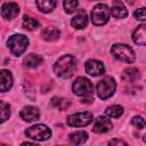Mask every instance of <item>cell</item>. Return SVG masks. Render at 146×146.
Listing matches in <instances>:
<instances>
[{
	"mask_svg": "<svg viewBox=\"0 0 146 146\" xmlns=\"http://www.w3.org/2000/svg\"><path fill=\"white\" fill-rule=\"evenodd\" d=\"M76 68V59L72 55H65L62 56L54 65V72L56 75L63 79L71 78Z\"/></svg>",
	"mask_w": 146,
	"mask_h": 146,
	"instance_id": "cell-1",
	"label": "cell"
},
{
	"mask_svg": "<svg viewBox=\"0 0 146 146\" xmlns=\"http://www.w3.org/2000/svg\"><path fill=\"white\" fill-rule=\"evenodd\" d=\"M72 90L76 96L83 98H92L94 86L92 83L84 76H79L72 84Z\"/></svg>",
	"mask_w": 146,
	"mask_h": 146,
	"instance_id": "cell-2",
	"label": "cell"
},
{
	"mask_svg": "<svg viewBox=\"0 0 146 146\" xmlns=\"http://www.w3.org/2000/svg\"><path fill=\"white\" fill-rule=\"evenodd\" d=\"M112 55L114 56V58H116L117 60L124 62V63H132L135 60V52L133 50L123 43H115L112 46L111 49Z\"/></svg>",
	"mask_w": 146,
	"mask_h": 146,
	"instance_id": "cell-3",
	"label": "cell"
},
{
	"mask_svg": "<svg viewBox=\"0 0 146 146\" xmlns=\"http://www.w3.org/2000/svg\"><path fill=\"white\" fill-rule=\"evenodd\" d=\"M7 44L13 55L19 56L26 50L27 44H29V39L23 34H14L9 36Z\"/></svg>",
	"mask_w": 146,
	"mask_h": 146,
	"instance_id": "cell-4",
	"label": "cell"
},
{
	"mask_svg": "<svg viewBox=\"0 0 146 146\" xmlns=\"http://www.w3.org/2000/svg\"><path fill=\"white\" fill-rule=\"evenodd\" d=\"M116 89V82L112 76H105L97 83V95L100 99H107L113 96Z\"/></svg>",
	"mask_w": 146,
	"mask_h": 146,
	"instance_id": "cell-5",
	"label": "cell"
},
{
	"mask_svg": "<svg viewBox=\"0 0 146 146\" xmlns=\"http://www.w3.org/2000/svg\"><path fill=\"white\" fill-rule=\"evenodd\" d=\"M110 8L105 3H99L91 10V22L95 25H104L110 19Z\"/></svg>",
	"mask_w": 146,
	"mask_h": 146,
	"instance_id": "cell-6",
	"label": "cell"
},
{
	"mask_svg": "<svg viewBox=\"0 0 146 146\" xmlns=\"http://www.w3.org/2000/svg\"><path fill=\"white\" fill-rule=\"evenodd\" d=\"M25 135L31 139L42 141V140L48 139L51 136V131L44 124H36V125H32L27 128L25 130Z\"/></svg>",
	"mask_w": 146,
	"mask_h": 146,
	"instance_id": "cell-7",
	"label": "cell"
},
{
	"mask_svg": "<svg viewBox=\"0 0 146 146\" xmlns=\"http://www.w3.org/2000/svg\"><path fill=\"white\" fill-rule=\"evenodd\" d=\"M92 121V114L90 112H81V113H75L70 116H67L66 122L70 127L74 128H80L88 125Z\"/></svg>",
	"mask_w": 146,
	"mask_h": 146,
	"instance_id": "cell-8",
	"label": "cell"
},
{
	"mask_svg": "<svg viewBox=\"0 0 146 146\" xmlns=\"http://www.w3.org/2000/svg\"><path fill=\"white\" fill-rule=\"evenodd\" d=\"M105 71V67H104V64L99 60H96V59H89L87 60L86 63V72L92 76H98V75H102Z\"/></svg>",
	"mask_w": 146,
	"mask_h": 146,
	"instance_id": "cell-9",
	"label": "cell"
},
{
	"mask_svg": "<svg viewBox=\"0 0 146 146\" xmlns=\"http://www.w3.org/2000/svg\"><path fill=\"white\" fill-rule=\"evenodd\" d=\"M19 13V7L15 2H6L1 7V15L6 19L15 18Z\"/></svg>",
	"mask_w": 146,
	"mask_h": 146,
	"instance_id": "cell-10",
	"label": "cell"
},
{
	"mask_svg": "<svg viewBox=\"0 0 146 146\" xmlns=\"http://www.w3.org/2000/svg\"><path fill=\"white\" fill-rule=\"evenodd\" d=\"M19 116L26 121V122H33L35 120H39L40 117V112L36 107L34 106H25L21 112H19Z\"/></svg>",
	"mask_w": 146,
	"mask_h": 146,
	"instance_id": "cell-11",
	"label": "cell"
},
{
	"mask_svg": "<svg viewBox=\"0 0 146 146\" xmlns=\"http://www.w3.org/2000/svg\"><path fill=\"white\" fill-rule=\"evenodd\" d=\"M112 122L110 121V119L105 117V116H98L95 121V124H94V128L92 130L97 133H104V132H107L112 129Z\"/></svg>",
	"mask_w": 146,
	"mask_h": 146,
	"instance_id": "cell-12",
	"label": "cell"
},
{
	"mask_svg": "<svg viewBox=\"0 0 146 146\" xmlns=\"http://www.w3.org/2000/svg\"><path fill=\"white\" fill-rule=\"evenodd\" d=\"M132 40L139 46H146V24L137 26L132 33Z\"/></svg>",
	"mask_w": 146,
	"mask_h": 146,
	"instance_id": "cell-13",
	"label": "cell"
},
{
	"mask_svg": "<svg viewBox=\"0 0 146 146\" xmlns=\"http://www.w3.org/2000/svg\"><path fill=\"white\" fill-rule=\"evenodd\" d=\"M111 13L115 18H124L128 16V10L120 0H113Z\"/></svg>",
	"mask_w": 146,
	"mask_h": 146,
	"instance_id": "cell-14",
	"label": "cell"
},
{
	"mask_svg": "<svg viewBox=\"0 0 146 146\" xmlns=\"http://www.w3.org/2000/svg\"><path fill=\"white\" fill-rule=\"evenodd\" d=\"M0 74H1L0 90H1V92H6L13 87V75L7 70H1Z\"/></svg>",
	"mask_w": 146,
	"mask_h": 146,
	"instance_id": "cell-15",
	"label": "cell"
},
{
	"mask_svg": "<svg viewBox=\"0 0 146 146\" xmlns=\"http://www.w3.org/2000/svg\"><path fill=\"white\" fill-rule=\"evenodd\" d=\"M71 24L73 27L78 29V30H81V29H84L87 25H88V17L86 15L84 11H80L79 14H76L72 21H71Z\"/></svg>",
	"mask_w": 146,
	"mask_h": 146,
	"instance_id": "cell-16",
	"label": "cell"
},
{
	"mask_svg": "<svg viewBox=\"0 0 146 146\" xmlns=\"http://www.w3.org/2000/svg\"><path fill=\"white\" fill-rule=\"evenodd\" d=\"M42 63V58L41 56L36 55V54H30L27 55L24 60H23V65L25 67H29V68H33V67H36L39 66L40 64Z\"/></svg>",
	"mask_w": 146,
	"mask_h": 146,
	"instance_id": "cell-17",
	"label": "cell"
},
{
	"mask_svg": "<svg viewBox=\"0 0 146 146\" xmlns=\"http://www.w3.org/2000/svg\"><path fill=\"white\" fill-rule=\"evenodd\" d=\"M36 6L42 13H50L55 9L57 5V0H35Z\"/></svg>",
	"mask_w": 146,
	"mask_h": 146,
	"instance_id": "cell-18",
	"label": "cell"
},
{
	"mask_svg": "<svg viewBox=\"0 0 146 146\" xmlns=\"http://www.w3.org/2000/svg\"><path fill=\"white\" fill-rule=\"evenodd\" d=\"M88 139V133L86 131H74L68 136V140L71 144L74 145H81Z\"/></svg>",
	"mask_w": 146,
	"mask_h": 146,
	"instance_id": "cell-19",
	"label": "cell"
},
{
	"mask_svg": "<svg viewBox=\"0 0 146 146\" xmlns=\"http://www.w3.org/2000/svg\"><path fill=\"white\" fill-rule=\"evenodd\" d=\"M105 114L110 117H113V119L120 117L123 114V107L121 105H112V106L106 108Z\"/></svg>",
	"mask_w": 146,
	"mask_h": 146,
	"instance_id": "cell-20",
	"label": "cell"
},
{
	"mask_svg": "<svg viewBox=\"0 0 146 146\" xmlns=\"http://www.w3.org/2000/svg\"><path fill=\"white\" fill-rule=\"evenodd\" d=\"M59 31L57 30V29H55V27H49V29H46V30H43V32H42V36H43V39L44 40H47V41H55V40H57L58 38H59Z\"/></svg>",
	"mask_w": 146,
	"mask_h": 146,
	"instance_id": "cell-21",
	"label": "cell"
},
{
	"mask_svg": "<svg viewBox=\"0 0 146 146\" xmlns=\"http://www.w3.org/2000/svg\"><path fill=\"white\" fill-rule=\"evenodd\" d=\"M39 25H40V23H39L35 18H33V17H31V16H27V15H25V16L23 17V26H24L26 30L33 31V30L38 29Z\"/></svg>",
	"mask_w": 146,
	"mask_h": 146,
	"instance_id": "cell-22",
	"label": "cell"
},
{
	"mask_svg": "<svg viewBox=\"0 0 146 146\" xmlns=\"http://www.w3.org/2000/svg\"><path fill=\"white\" fill-rule=\"evenodd\" d=\"M138 75H139L138 68H136V67H129V68H125L123 71L122 78H123V80H125L128 82H131V81H135Z\"/></svg>",
	"mask_w": 146,
	"mask_h": 146,
	"instance_id": "cell-23",
	"label": "cell"
},
{
	"mask_svg": "<svg viewBox=\"0 0 146 146\" xmlns=\"http://www.w3.org/2000/svg\"><path fill=\"white\" fill-rule=\"evenodd\" d=\"M51 104H52V106L57 107V108L60 110V111L67 110V108L70 107V105H71V103H70L67 99L59 98V97H54V98L51 99Z\"/></svg>",
	"mask_w": 146,
	"mask_h": 146,
	"instance_id": "cell-24",
	"label": "cell"
},
{
	"mask_svg": "<svg viewBox=\"0 0 146 146\" xmlns=\"http://www.w3.org/2000/svg\"><path fill=\"white\" fill-rule=\"evenodd\" d=\"M10 116V106L9 104L1 102L0 103V121L5 122L7 119H9Z\"/></svg>",
	"mask_w": 146,
	"mask_h": 146,
	"instance_id": "cell-25",
	"label": "cell"
},
{
	"mask_svg": "<svg viewBox=\"0 0 146 146\" xmlns=\"http://www.w3.org/2000/svg\"><path fill=\"white\" fill-rule=\"evenodd\" d=\"M78 0H64L63 1V7H64V10L67 13V14H72L78 8Z\"/></svg>",
	"mask_w": 146,
	"mask_h": 146,
	"instance_id": "cell-26",
	"label": "cell"
},
{
	"mask_svg": "<svg viewBox=\"0 0 146 146\" xmlns=\"http://www.w3.org/2000/svg\"><path fill=\"white\" fill-rule=\"evenodd\" d=\"M131 123H132L135 127H137L138 129H143V128L146 125L145 120H144L141 116H139V115L133 116V117H132V120H131Z\"/></svg>",
	"mask_w": 146,
	"mask_h": 146,
	"instance_id": "cell-27",
	"label": "cell"
},
{
	"mask_svg": "<svg viewBox=\"0 0 146 146\" xmlns=\"http://www.w3.org/2000/svg\"><path fill=\"white\" fill-rule=\"evenodd\" d=\"M133 16H135V18H137V19H139V21H146V8L143 7V8L137 9V10L135 11Z\"/></svg>",
	"mask_w": 146,
	"mask_h": 146,
	"instance_id": "cell-28",
	"label": "cell"
},
{
	"mask_svg": "<svg viewBox=\"0 0 146 146\" xmlns=\"http://www.w3.org/2000/svg\"><path fill=\"white\" fill-rule=\"evenodd\" d=\"M108 145H127V143L121 139H112L108 141Z\"/></svg>",
	"mask_w": 146,
	"mask_h": 146,
	"instance_id": "cell-29",
	"label": "cell"
},
{
	"mask_svg": "<svg viewBox=\"0 0 146 146\" xmlns=\"http://www.w3.org/2000/svg\"><path fill=\"white\" fill-rule=\"evenodd\" d=\"M127 1H128L130 5H132V3H133V0H127Z\"/></svg>",
	"mask_w": 146,
	"mask_h": 146,
	"instance_id": "cell-30",
	"label": "cell"
},
{
	"mask_svg": "<svg viewBox=\"0 0 146 146\" xmlns=\"http://www.w3.org/2000/svg\"><path fill=\"white\" fill-rule=\"evenodd\" d=\"M144 141L146 143V135H145V137H144Z\"/></svg>",
	"mask_w": 146,
	"mask_h": 146,
	"instance_id": "cell-31",
	"label": "cell"
}]
</instances>
